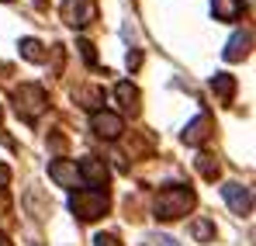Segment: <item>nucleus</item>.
I'll list each match as a JSON object with an SVG mask.
<instances>
[{"instance_id": "nucleus-12", "label": "nucleus", "mask_w": 256, "mask_h": 246, "mask_svg": "<svg viewBox=\"0 0 256 246\" xmlns=\"http://www.w3.org/2000/svg\"><path fill=\"white\" fill-rule=\"evenodd\" d=\"M212 90L228 104L232 94H236V77H228V73H214V77H212Z\"/></svg>"}, {"instance_id": "nucleus-7", "label": "nucleus", "mask_w": 256, "mask_h": 246, "mask_svg": "<svg viewBox=\"0 0 256 246\" xmlns=\"http://www.w3.org/2000/svg\"><path fill=\"white\" fill-rule=\"evenodd\" d=\"M76 173L86 180V187H94V191H100L104 184H108V166L100 163V160H94V156H86V160H80V166H76Z\"/></svg>"}, {"instance_id": "nucleus-19", "label": "nucleus", "mask_w": 256, "mask_h": 246, "mask_svg": "<svg viewBox=\"0 0 256 246\" xmlns=\"http://www.w3.org/2000/svg\"><path fill=\"white\" fill-rule=\"evenodd\" d=\"M94 243H97V246H122L118 239H114V236H97Z\"/></svg>"}, {"instance_id": "nucleus-13", "label": "nucleus", "mask_w": 256, "mask_h": 246, "mask_svg": "<svg viewBox=\"0 0 256 246\" xmlns=\"http://www.w3.org/2000/svg\"><path fill=\"white\" fill-rule=\"evenodd\" d=\"M114 97L122 101V108H125V111H132V115L138 111V90H135L132 83H118V87H114Z\"/></svg>"}, {"instance_id": "nucleus-5", "label": "nucleus", "mask_w": 256, "mask_h": 246, "mask_svg": "<svg viewBox=\"0 0 256 246\" xmlns=\"http://www.w3.org/2000/svg\"><path fill=\"white\" fill-rule=\"evenodd\" d=\"M62 18H66V25L84 28V25H90L97 18V4L94 0H66L62 4Z\"/></svg>"}, {"instance_id": "nucleus-16", "label": "nucleus", "mask_w": 256, "mask_h": 246, "mask_svg": "<svg viewBox=\"0 0 256 246\" xmlns=\"http://www.w3.org/2000/svg\"><path fill=\"white\" fill-rule=\"evenodd\" d=\"M194 236H198L201 243H204V239H212V236H214V225L208 222V218H201V222H194Z\"/></svg>"}, {"instance_id": "nucleus-2", "label": "nucleus", "mask_w": 256, "mask_h": 246, "mask_svg": "<svg viewBox=\"0 0 256 246\" xmlns=\"http://www.w3.org/2000/svg\"><path fill=\"white\" fill-rule=\"evenodd\" d=\"M14 108H18V115L24 122H38L42 111L48 108V94H45L38 83H24V87L14 90Z\"/></svg>"}, {"instance_id": "nucleus-4", "label": "nucleus", "mask_w": 256, "mask_h": 246, "mask_svg": "<svg viewBox=\"0 0 256 246\" xmlns=\"http://www.w3.org/2000/svg\"><path fill=\"white\" fill-rule=\"evenodd\" d=\"M222 198L228 201V208H232L236 215H250V211H253V191H250L246 184H239V180L222 184Z\"/></svg>"}, {"instance_id": "nucleus-23", "label": "nucleus", "mask_w": 256, "mask_h": 246, "mask_svg": "<svg viewBox=\"0 0 256 246\" xmlns=\"http://www.w3.org/2000/svg\"><path fill=\"white\" fill-rule=\"evenodd\" d=\"M0 115H4V111H0Z\"/></svg>"}, {"instance_id": "nucleus-3", "label": "nucleus", "mask_w": 256, "mask_h": 246, "mask_svg": "<svg viewBox=\"0 0 256 246\" xmlns=\"http://www.w3.org/2000/svg\"><path fill=\"white\" fill-rule=\"evenodd\" d=\"M108 191H94V187H86V191H76L73 198H70V208H73V215L80 218V222H94V218H100L104 211H108Z\"/></svg>"}, {"instance_id": "nucleus-17", "label": "nucleus", "mask_w": 256, "mask_h": 246, "mask_svg": "<svg viewBox=\"0 0 256 246\" xmlns=\"http://www.w3.org/2000/svg\"><path fill=\"white\" fill-rule=\"evenodd\" d=\"M76 49L84 52V59H86V63H94V45H90V42H80Z\"/></svg>"}, {"instance_id": "nucleus-21", "label": "nucleus", "mask_w": 256, "mask_h": 246, "mask_svg": "<svg viewBox=\"0 0 256 246\" xmlns=\"http://www.w3.org/2000/svg\"><path fill=\"white\" fill-rule=\"evenodd\" d=\"M156 246H176V243H173L170 236H160V239H156Z\"/></svg>"}, {"instance_id": "nucleus-1", "label": "nucleus", "mask_w": 256, "mask_h": 246, "mask_svg": "<svg viewBox=\"0 0 256 246\" xmlns=\"http://www.w3.org/2000/svg\"><path fill=\"white\" fill-rule=\"evenodd\" d=\"M190 208H194V191L184 184H170L156 194V218H163V222H176Z\"/></svg>"}, {"instance_id": "nucleus-22", "label": "nucleus", "mask_w": 256, "mask_h": 246, "mask_svg": "<svg viewBox=\"0 0 256 246\" xmlns=\"http://www.w3.org/2000/svg\"><path fill=\"white\" fill-rule=\"evenodd\" d=\"M0 246H14L10 239H7V232H4V229H0Z\"/></svg>"}, {"instance_id": "nucleus-10", "label": "nucleus", "mask_w": 256, "mask_h": 246, "mask_svg": "<svg viewBox=\"0 0 256 246\" xmlns=\"http://www.w3.org/2000/svg\"><path fill=\"white\" fill-rule=\"evenodd\" d=\"M208 132H212V118H208V115H198L194 122L184 128V142H187V146H201V142L208 139Z\"/></svg>"}, {"instance_id": "nucleus-14", "label": "nucleus", "mask_w": 256, "mask_h": 246, "mask_svg": "<svg viewBox=\"0 0 256 246\" xmlns=\"http://www.w3.org/2000/svg\"><path fill=\"white\" fill-rule=\"evenodd\" d=\"M21 56H24L28 63H42V59H45L42 42H38V39H24V42H21Z\"/></svg>"}, {"instance_id": "nucleus-6", "label": "nucleus", "mask_w": 256, "mask_h": 246, "mask_svg": "<svg viewBox=\"0 0 256 246\" xmlns=\"http://www.w3.org/2000/svg\"><path fill=\"white\" fill-rule=\"evenodd\" d=\"M90 128H94L100 139L114 142V139L125 132V122H122V115H114V111H94V118H90Z\"/></svg>"}, {"instance_id": "nucleus-8", "label": "nucleus", "mask_w": 256, "mask_h": 246, "mask_svg": "<svg viewBox=\"0 0 256 246\" xmlns=\"http://www.w3.org/2000/svg\"><path fill=\"white\" fill-rule=\"evenodd\" d=\"M48 177H52L59 187H76V180H80L76 163H70V160H52V163H48Z\"/></svg>"}, {"instance_id": "nucleus-18", "label": "nucleus", "mask_w": 256, "mask_h": 246, "mask_svg": "<svg viewBox=\"0 0 256 246\" xmlns=\"http://www.w3.org/2000/svg\"><path fill=\"white\" fill-rule=\"evenodd\" d=\"M7 184H10V166H4V163H0V191H4Z\"/></svg>"}, {"instance_id": "nucleus-15", "label": "nucleus", "mask_w": 256, "mask_h": 246, "mask_svg": "<svg viewBox=\"0 0 256 246\" xmlns=\"http://www.w3.org/2000/svg\"><path fill=\"white\" fill-rule=\"evenodd\" d=\"M198 170H201V177H208V180L218 177V163H214L212 156H198Z\"/></svg>"}, {"instance_id": "nucleus-11", "label": "nucleus", "mask_w": 256, "mask_h": 246, "mask_svg": "<svg viewBox=\"0 0 256 246\" xmlns=\"http://www.w3.org/2000/svg\"><path fill=\"white\" fill-rule=\"evenodd\" d=\"M212 11L218 21H239L242 18V0H212Z\"/></svg>"}, {"instance_id": "nucleus-20", "label": "nucleus", "mask_w": 256, "mask_h": 246, "mask_svg": "<svg viewBox=\"0 0 256 246\" xmlns=\"http://www.w3.org/2000/svg\"><path fill=\"white\" fill-rule=\"evenodd\" d=\"M138 63H142V56H138V52H128V66H132V70H135V66H138Z\"/></svg>"}, {"instance_id": "nucleus-9", "label": "nucleus", "mask_w": 256, "mask_h": 246, "mask_svg": "<svg viewBox=\"0 0 256 246\" xmlns=\"http://www.w3.org/2000/svg\"><path fill=\"white\" fill-rule=\"evenodd\" d=\"M250 45H253V35H250V32H236V35L228 39V45H225L222 56H225L228 63H239V59L250 56Z\"/></svg>"}]
</instances>
